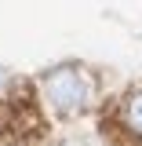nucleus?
I'll use <instances>...</instances> for the list:
<instances>
[{
    "mask_svg": "<svg viewBox=\"0 0 142 146\" xmlns=\"http://www.w3.org/2000/svg\"><path fill=\"white\" fill-rule=\"evenodd\" d=\"M44 95H48V102L55 110H62V113H73V110L84 106V99H88V80L80 77L77 70H55L44 77Z\"/></svg>",
    "mask_w": 142,
    "mask_h": 146,
    "instance_id": "1",
    "label": "nucleus"
},
{
    "mask_svg": "<svg viewBox=\"0 0 142 146\" xmlns=\"http://www.w3.org/2000/svg\"><path fill=\"white\" fill-rule=\"evenodd\" d=\"M127 121H131L135 131H142V91L131 95V102H127Z\"/></svg>",
    "mask_w": 142,
    "mask_h": 146,
    "instance_id": "2",
    "label": "nucleus"
}]
</instances>
